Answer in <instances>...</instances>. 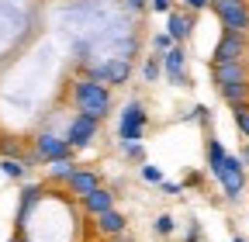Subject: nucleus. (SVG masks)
<instances>
[{"instance_id":"nucleus-26","label":"nucleus","mask_w":249,"mask_h":242,"mask_svg":"<svg viewBox=\"0 0 249 242\" xmlns=\"http://www.w3.org/2000/svg\"><path fill=\"white\" fill-rule=\"evenodd\" d=\"M180 7H183L187 14H201V11L211 7V0H180Z\"/></svg>"},{"instance_id":"nucleus-4","label":"nucleus","mask_w":249,"mask_h":242,"mask_svg":"<svg viewBox=\"0 0 249 242\" xmlns=\"http://www.w3.org/2000/svg\"><path fill=\"white\" fill-rule=\"evenodd\" d=\"M214 17L222 21L225 35H249V4L246 0H211Z\"/></svg>"},{"instance_id":"nucleus-15","label":"nucleus","mask_w":249,"mask_h":242,"mask_svg":"<svg viewBox=\"0 0 249 242\" xmlns=\"http://www.w3.org/2000/svg\"><path fill=\"white\" fill-rule=\"evenodd\" d=\"M93 228H97L101 235H107V239H114V235H121L124 228H128V218H124L118 207H111V211H104V215H97Z\"/></svg>"},{"instance_id":"nucleus-5","label":"nucleus","mask_w":249,"mask_h":242,"mask_svg":"<svg viewBox=\"0 0 249 242\" xmlns=\"http://www.w3.org/2000/svg\"><path fill=\"white\" fill-rule=\"evenodd\" d=\"M31 153H35V159L38 163H55V159H73V149H70V142L62 138L59 132H38L35 135V149H31Z\"/></svg>"},{"instance_id":"nucleus-28","label":"nucleus","mask_w":249,"mask_h":242,"mask_svg":"<svg viewBox=\"0 0 249 242\" xmlns=\"http://www.w3.org/2000/svg\"><path fill=\"white\" fill-rule=\"evenodd\" d=\"M160 190H163V194H170V197H180V194H183V184H177V180H163Z\"/></svg>"},{"instance_id":"nucleus-30","label":"nucleus","mask_w":249,"mask_h":242,"mask_svg":"<svg viewBox=\"0 0 249 242\" xmlns=\"http://www.w3.org/2000/svg\"><path fill=\"white\" fill-rule=\"evenodd\" d=\"M124 7L139 14V11H145V7H149V0H124Z\"/></svg>"},{"instance_id":"nucleus-12","label":"nucleus","mask_w":249,"mask_h":242,"mask_svg":"<svg viewBox=\"0 0 249 242\" xmlns=\"http://www.w3.org/2000/svg\"><path fill=\"white\" fill-rule=\"evenodd\" d=\"M211 80H214V86L246 83V80H249V66H246V63H222V66H211Z\"/></svg>"},{"instance_id":"nucleus-8","label":"nucleus","mask_w":249,"mask_h":242,"mask_svg":"<svg viewBox=\"0 0 249 242\" xmlns=\"http://www.w3.org/2000/svg\"><path fill=\"white\" fill-rule=\"evenodd\" d=\"M160 69L173 86H191V73H187V52L183 45H173L170 52L160 55Z\"/></svg>"},{"instance_id":"nucleus-13","label":"nucleus","mask_w":249,"mask_h":242,"mask_svg":"<svg viewBox=\"0 0 249 242\" xmlns=\"http://www.w3.org/2000/svg\"><path fill=\"white\" fill-rule=\"evenodd\" d=\"M42 194H45L42 184H24V187H21V201H18V228H21V232L28 228V211L42 201Z\"/></svg>"},{"instance_id":"nucleus-14","label":"nucleus","mask_w":249,"mask_h":242,"mask_svg":"<svg viewBox=\"0 0 249 242\" xmlns=\"http://www.w3.org/2000/svg\"><path fill=\"white\" fill-rule=\"evenodd\" d=\"M114 190L111 187H97V190H93V194H87L80 204H83V211H87V215H93V218H97V215H104V211H111L114 207Z\"/></svg>"},{"instance_id":"nucleus-32","label":"nucleus","mask_w":249,"mask_h":242,"mask_svg":"<svg viewBox=\"0 0 249 242\" xmlns=\"http://www.w3.org/2000/svg\"><path fill=\"white\" fill-rule=\"evenodd\" d=\"M239 159H242V166L249 170V138H246V145H242V153H239Z\"/></svg>"},{"instance_id":"nucleus-29","label":"nucleus","mask_w":249,"mask_h":242,"mask_svg":"<svg viewBox=\"0 0 249 242\" xmlns=\"http://www.w3.org/2000/svg\"><path fill=\"white\" fill-rule=\"evenodd\" d=\"M201 184H204V176H201L197 170H191V173L183 176V190H187V187H201Z\"/></svg>"},{"instance_id":"nucleus-1","label":"nucleus","mask_w":249,"mask_h":242,"mask_svg":"<svg viewBox=\"0 0 249 242\" xmlns=\"http://www.w3.org/2000/svg\"><path fill=\"white\" fill-rule=\"evenodd\" d=\"M70 101H73L76 114H90V118H97V121H104L111 114V90L104 83H97V80H87V76L73 80Z\"/></svg>"},{"instance_id":"nucleus-7","label":"nucleus","mask_w":249,"mask_h":242,"mask_svg":"<svg viewBox=\"0 0 249 242\" xmlns=\"http://www.w3.org/2000/svg\"><path fill=\"white\" fill-rule=\"evenodd\" d=\"M97 132H101V121H97V118H90V114H76L70 125H66L62 138L70 142V149H87V145H93Z\"/></svg>"},{"instance_id":"nucleus-19","label":"nucleus","mask_w":249,"mask_h":242,"mask_svg":"<svg viewBox=\"0 0 249 242\" xmlns=\"http://www.w3.org/2000/svg\"><path fill=\"white\" fill-rule=\"evenodd\" d=\"M121 149V156L124 159H132V163H145V142H128V145H118Z\"/></svg>"},{"instance_id":"nucleus-3","label":"nucleus","mask_w":249,"mask_h":242,"mask_svg":"<svg viewBox=\"0 0 249 242\" xmlns=\"http://www.w3.org/2000/svg\"><path fill=\"white\" fill-rule=\"evenodd\" d=\"M208 170H211V176L218 180V187H222V194L229 201H239L242 197V190H246V166H242L239 156L229 153L218 166H208Z\"/></svg>"},{"instance_id":"nucleus-10","label":"nucleus","mask_w":249,"mask_h":242,"mask_svg":"<svg viewBox=\"0 0 249 242\" xmlns=\"http://www.w3.org/2000/svg\"><path fill=\"white\" fill-rule=\"evenodd\" d=\"M194 21H197V14H187L183 7H173L166 14V35L173 38V45H183L194 35Z\"/></svg>"},{"instance_id":"nucleus-21","label":"nucleus","mask_w":249,"mask_h":242,"mask_svg":"<svg viewBox=\"0 0 249 242\" xmlns=\"http://www.w3.org/2000/svg\"><path fill=\"white\" fill-rule=\"evenodd\" d=\"M160 76H163V69H160V55H149L145 63H142V80H145V83H156Z\"/></svg>"},{"instance_id":"nucleus-23","label":"nucleus","mask_w":249,"mask_h":242,"mask_svg":"<svg viewBox=\"0 0 249 242\" xmlns=\"http://www.w3.org/2000/svg\"><path fill=\"white\" fill-rule=\"evenodd\" d=\"M152 232H156V235H163V239H166V235H173V232H177V218H173V215H166V211H163V215L156 218Z\"/></svg>"},{"instance_id":"nucleus-17","label":"nucleus","mask_w":249,"mask_h":242,"mask_svg":"<svg viewBox=\"0 0 249 242\" xmlns=\"http://www.w3.org/2000/svg\"><path fill=\"white\" fill-rule=\"evenodd\" d=\"M76 170H80V166H76L73 159H55V163H49V180H55V184H66Z\"/></svg>"},{"instance_id":"nucleus-11","label":"nucleus","mask_w":249,"mask_h":242,"mask_svg":"<svg viewBox=\"0 0 249 242\" xmlns=\"http://www.w3.org/2000/svg\"><path fill=\"white\" fill-rule=\"evenodd\" d=\"M66 187H70V194H73V197H80V201H83L87 194H93V190L101 187V173H97V170H87V166H80V170H76V173L66 180Z\"/></svg>"},{"instance_id":"nucleus-31","label":"nucleus","mask_w":249,"mask_h":242,"mask_svg":"<svg viewBox=\"0 0 249 242\" xmlns=\"http://www.w3.org/2000/svg\"><path fill=\"white\" fill-rule=\"evenodd\" d=\"M197 239H201V225L191 222V228H187V242H197Z\"/></svg>"},{"instance_id":"nucleus-18","label":"nucleus","mask_w":249,"mask_h":242,"mask_svg":"<svg viewBox=\"0 0 249 242\" xmlns=\"http://www.w3.org/2000/svg\"><path fill=\"white\" fill-rule=\"evenodd\" d=\"M0 173H4L7 180H24L28 176V166L21 159H0Z\"/></svg>"},{"instance_id":"nucleus-6","label":"nucleus","mask_w":249,"mask_h":242,"mask_svg":"<svg viewBox=\"0 0 249 242\" xmlns=\"http://www.w3.org/2000/svg\"><path fill=\"white\" fill-rule=\"evenodd\" d=\"M132 76V59H124V55H111L107 63L101 66H87V80H97V83H114V86H124Z\"/></svg>"},{"instance_id":"nucleus-33","label":"nucleus","mask_w":249,"mask_h":242,"mask_svg":"<svg viewBox=\"0 0 249 242\" xmlns=\"http://www.w3.org/2000/svg\"><path fill=\"white\" fill-rule=\"evenodd\" d=\"M111 242H132V239H128V235H124V232H121V235H114Z\"/></svg>"},{"instance_id":"nucleus-22","label":"nucleus","mask_w":249,"mask_h":242,"mask_svg":"<svg viewBox=\"0 0 249 242\" xmlns=\"http://www.w3.org/2000/svg\"><path fill=\"white\" fill-rule=\"evenodd\" d=\"M139 176L145 180V184H152V187H160L163 180H166L163 170H160V166H152V163H142V166H139Z\"/></svg>"},{"instance_id":"nucleus-24","label":"nucleus","mask_w":249,"mask_h":242,"mask_svg":"<svg viewBox=\"0 0 249 242\" xmlns=\"http://www.w3.org/2000/svg\"><path fill=\"white\" fill-rule=\"evenodd\" d=\"M152 49H156V55H163V52L173 49V38H170L166 32H156V35H152Z\"/></svg>"},{"instance_id":"nucleus-2","label":"nucleus","mask_w":249,"mask_h":242,"mask_svg":"<svg viewBox=\"0 0 249 242\" xmlns=\"http://www.w3.org/2000/svg\"><path fill=\"white\" fill-rule=\"evenodd\" d=\"M149 132V111L142 101H128L118 111V125H114V142L128 145V142H142Z\"/></svg>"},{"instance_id":"nucleus-25","label":"nucleus","mask_w":249,"mask_h":242,"mask_svg":"<svg viewBox=\"0 0 249 242\" xmlns=\"http://www.w3.org/2000/svg\"><path fill=\"white\" fill-rule=\"evenodd\" d=\"M191 121H197V125H211V107H204V104H197V107H191V114H187Z\"/></svg>"},{"instance_id":"nucleus-27","label":"nucleus","mask_w":249,"mask_h":242,"mask_svg":"<svg viewBox=\"0 0 249 242\" xmlns=\"http://www.w3.org/2000/svg\"><path fill=\"white\" fill-rule=\"evenodd\" d=\"M177 7V0H149V11H156V14H170Z\"/></svg>"},{"instance_id":"nucleus-9","label":"nucleus","mask_w":249,"mask_h":242,"mask_svg":"<svg viewBox=\"0 0 249 242\" xmlns=\"http://www.w3.org/2000/svg\"><path fill=\"white\" fill-rule=\"evenodd\" d=\"M246 52H249V38L242 35H225L218 38L214 52H211V66H222V63H246Z\"/></svg>"},{"instance_id":"nucleus-34","label":"nucleus","mask_w":249,"mask_h":242,"mask_svg":"<svg viewBox=\"0 0 249 242\" xmlns=\"http://www.w3.org/2000/svg\"><path fill=\"white\" fill-rule=\"evenodd\" d=\"M232 242H246V239H239V235H235V239H232Z\"/></svg>"},{"instance_id":"nucleus-20","label":"nucleus","mask_w":249,"mask_h":242,"mask_svg":"<svg viewBox=\"0 0 249 242\" xmlns=\"http://www.w3.org/2000/svg\"><path fill=\"white\" fill-rule=\"evenodd\" d=\"M232 121H235V128H239V132H242V135L249 138V101H246V104H235V107H232Z\"/></svg>"},{"instance_id":"nucleus-16","label":"nucleus","mask_w":249,"mask_h":242,"mask_svg":"<svg viewBox=\"0 0 249 242\" xmlns=\"http://www.w3.org/2000/svg\"><path fill=\"white\" fill-rule=\"evenodd\" d=\"M218 94H222V101H225L229 107L246 104V101H249V80H246V83H225V86H218Z\"/></svg>"}]
</instances>
